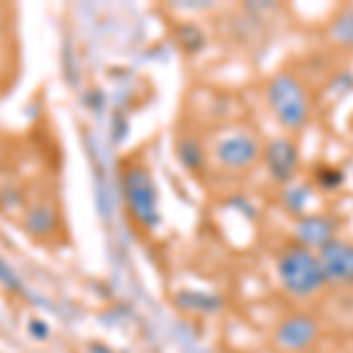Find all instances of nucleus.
Masks as SVG:
<instances>
[{"instance_id":"9","label":"nucleus","mask_w":353,"mask_h":353,"mask_svg":"<svg viewBox=\"0 0 353 353\" xmlns=\"http://www.w3.org/2000/svg\"><path fill=\"white\" fill-rule=\"evenodd\" d=\"M301 238H304L309 245H327V238L332 236V229H330V224L325 219H309L301 224Z\"/></svg>"},{"instance_id":"5","label":"nucleus","mask_w":353,"mask_h":353,"mask_svg":"<svg viewBox=\"0 0 353 353\" xmlns=\"http://www.w3.org/2000/svg\"><path fill=\"white\" fill-rule=\"evenodd\" d=\"M257 141L248 134H233L226 137L224 141L217 146V158L226 168L231 170H243L257 158Z\"/></svg>"},{"instance_id":"10","label":"nucleus","mask_w":353,"mask_h":353,"mask_svg":"<svg viewBox=\"0 0 353 353\" xmlns=\"http://www.w3.org/2000/svg\"><path fill=\"white\" fill-rule=\"evenodd\" d=\"M198 146L193 144V141H184V146H181V163L189 165V168H193V161H198Z\"/></svg>"},{"instance_id":"3","label":"nucleus","mask_w":353,"mask_h":353,"mask_svg":"<svg viewBox=\"0 0 353 353\" xmlns=\"http://www.w3.org/2000/svg\"><path fill=\"white\" fill-rule=\"evenodd\" d=\"M269 101L278 121L288 128H301L309 118V101L301 85L290 76H278L269 88Z\"/></svg>"},{"instance_id":"6","label":"nucleus","mask_w":353,"mask_h":353,"mask_svg":"<svg viewBox=\"0 0 353 353\" xmlns=\"http://www.w3.org/2000/svg\"><path fill=\"white\" fill-rule=\"evenodd\" d=\"M313 337H316V323L306 316H294V318H288L281 327H278V341L281 346L285 349H306L311 344Z\"/></svg>"},{"instance_id":"1","label":"nucleus","mask_w":353,"mask_h":353,"mask_svg":"<svg viewBox=\"0 0 353 353\" xmlns=\"http://www.w3.org/2000/svg\"><path fill=\"white\" fill-rule=\"evenodd\" d=\"M278 273L288 292L292 294H311L325 283L321 259H316L306 248H290L288 252L281 254L278 261Z\"/></svg>"},{"instance_id":"2","label":"nucleus","mask_w":353,"mask_h":353,"mask_svg":"<svg viewBox=\"0 0 353 353\" xmlns=\"http://www.w3.org/2000/svg\"><path fill=\"white\" fill-rule=\"evenodd\" d=\"M123 189H125V201L130 205L132 217L139 221L144 229H151L158 221V196L156 189L151 184V176L144 168L132 165L125 170L123 176Z\"/></svg>"},{"instance_id":"4","label":"nucleus","mask_w":353,"mask_h":353,"mask_svg":"<svg viewBox=\"0 0 353 353\" xmlns=\"http://www.w3.org/2000/svg\"><path fill=\"white\" fill-rule=\"evenodd\" d=\"M321 266L325 281L353 283V245L327 243L321 252Z\"/></svg>"},{"instance_id":"7","label":"nucleus","mask_w":353,"mask_h":353,"mask_svg":"<svg viewBox=\"0 0 353 353\" xmlns=\"http://www.w3.org/2000/svg\"><path fill=\"white\" fill-rule=\"evenodd\" d=\"M266 158H269V168L276 179H288L294 172V165H297V151L294 146L285 139L273 141L266 151Z\"/></svg>"},{"instance_id":"11","label":"nucleus","mask_w":353,"mask_h":353,"mask_svg":"<svg viewBox=\"0 0 353 353\" xmlns=\"http://www.w3.org/2000/svg\"><path fill=\"white\" fill-rule=\"evenodd\" d=\"M351 21H353V17H351ZM344 41L346 43H353V26L349 24V33H344Z\"/></svg>"},{"instance_id":"8","label":"nucleus","mask_w":353,"mask_h":353,"mask_svg":"<svg viewBox=\"0 0 353 353\" xmlns=\"http://www.w3.org/2000/svg\"><path fill=\"white\" fill-rule=\"evenodd\" d=\"M57 226V212L52 208V203H38L33 205L31 210H28L26 214V229L28 233H33L36 238H45L50 236V233L54 231Z\"/></svg>"}]
</instances>
